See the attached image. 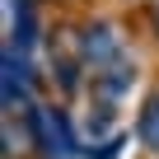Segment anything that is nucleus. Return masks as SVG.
Segmentation results:
<instances>
[{"label":"nucleus","mask_w":159,"mask_h":159,"mask_svg":"<svg viewBox=\"0 0 159 159\" xmlns=\"http://www.w3.org/2000/svg\"><path fill=\"white\" fill-rule=\"evenodd\" d=\"M28 98V56L5 47V112H14Z\"/></svg>","instance_id":"obj_3"},{"label":"nucleus","mask_w":159,"mask_h":159,"mask_svg":"<svg viewBox=\"0 0 159 159\" xmlns=\"http://www.w3.org/2000/svg\"><path fill=\"white\" fill-rule=\"evenodd\" d=\"M136 136H140L145 150L159 154V89L145 98V108H140V117H136Z\"/></svg>","instance_id":"obj_4"},{"label":"nucleus","mask_w":159,"mask_h":159,"mask_svg":"<svg viewBox=\"0 0 159 159\" xmlns=\"http://www.w3.org/2000/svg\"><path fill=\"white\" fill-rule=\"evenodd\" d=\"M75 56H80V66H84L89 75H98V70L126 61V47H122V33H117L112 24L98 19V24H84V28H80V38H75Z\"/></svg>","instance_id":"obj_1"},{"label":"nucleus","mask_w":159,"mask_h":159,"mask_svg":"<svg viewBox=\"0 0 159 159\" xmlns=\"http://www.w3.org/2000/svg\"><path fill=\"white\" fill-rule=\"evenodd\" d=\"M154 28H159V14H154Z\"/></svg>","instance_id":"obj_5"},{"label":"nucleus","mask_w":159,"mask_h":159,"mask_svg":"<svg viewBox=\"0 0 159 159\" xmlns=\"http://www.w3.org/2000/svg\"><path fill=\"white\" fill-rule=\"evenodd\" d=\"M28 131H33V140L42 145L47 159H70L80 150V140L70 131V117L61 108H28Z\"/></svg>","instance_id":"obj_2"}]
</instances>
